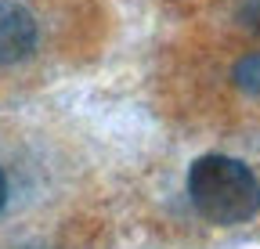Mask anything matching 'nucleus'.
<instances>
[{
  "label": "nucleus",
  "instance_id": "1",
  "mask_svg": "<svg viewBox=\"0 0 260 249\" xmlns=\"http://www.w3.org/2000/svg\"><path fill=\"white\" fill-rule=\"evenodd\" d=\"M184 152L148 166L138 195L148 224L181 238H224L260 228V137H177Z\"/></svg>",
  "mask_w": 260,
  "mask_h": 249
},
{
  "label": "nucleus",
  "instance_id": "2",
  "mask_svg": "<svg viewBox=\"0 0 260 249\" xmlns=\"http://www.w3.org/2000/svg\"><path fill=\"white\" fill-rule=\"evenodd\" d=\"M102 155L65 116H0V238L98 195Z\"/></svg>",
  "mask_w": 260,
  "mask_h": 249
},
{
  "label": "nucleus",
  "instance_id": "3",
  "mask_svg": "<svg viewBox=\"0 0 260 249\" xmlns=\"http://www.w3.org/2000/svg\"><path fill=\"white\" fill-rule=\"evenodd\" d=\"M109 15L98 0H0V90H29L102 47Z\"/></svg>",
  "mask_w": 260,
  "mask_h": 249
},
{
  "label": "nucleus",
  "instance_id": "4",
  "mask_svg": "<svg viewBox=\"0 0 260 249\" xmlns=\"http://www.w3.org/2000/svg\"><path fill=\"white\" fill-rule=\"evenodd\" d=\"M177 33L260 47V0H195Z\"/></svg>",
  "mask_w": 260,
  "mask_h": 249
}]
</instances>
